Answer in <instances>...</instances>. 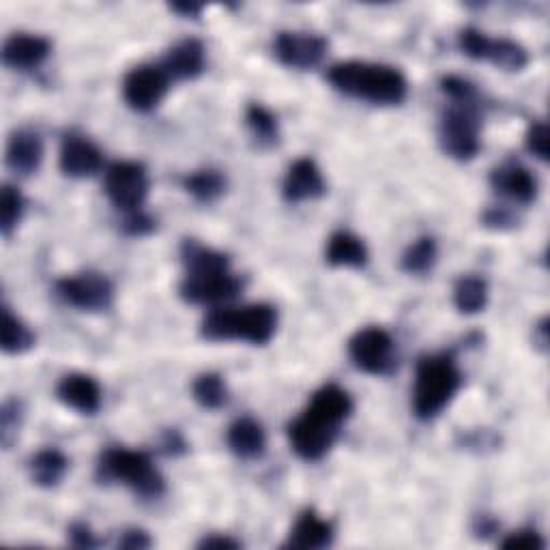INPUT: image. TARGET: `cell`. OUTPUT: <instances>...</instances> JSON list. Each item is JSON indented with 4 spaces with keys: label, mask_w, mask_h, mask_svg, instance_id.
Wrapping results in <instances>:
<instances>
[{
    "label": "cell",
    "mask_w": 550,
    "mask_h": 550,
    "mask_svg": "<svg viewBox=\"0 0 550 550\" xmlns=\"http://www.w3.org/2000/svg\"><path fill=\"white\" fill-rule=\"evenodd\" d=\"M353 415V398L338 385H325L312 396L308 409L288 424V439L299 458L316 462L334 447L340 426Z\"/></svg>",
    "instance_id": "6da1fadb"
},
{
    "label": "cell",
    "mask_w": 550,
    "mask_h": 550,
    "mask_svg": "<svg viewBox=\"0 0 550 550\" xmlns=\"http://www.w3.org/2000/svg\"><path fill=\"white\" fill-rule=\"evenodd\" d=\"M327 80L336 91L370 101L374 106H398L409 93L407 78L389 65L338 63L327 71Z\"/></svg>",
    "instance_id": "7a4b0ae2"
},
{
    "label": "cell",
    "mask_w": 550,
    "mask_h": 550,
    "mask_svg": "<svg viewBox=\"0 0 550 550\" xmlns=\"http://www.w3.org/2000/svg\"><path fill=\"white\" fill-rule=\"evenodd\" d=\"M462 385V374L454 355H424L415 366L413 413L422 422L439 417L456 398Z\"/></svg>",
    "instance_id": "3957f363"
},
{
    "label": "cell",
    "mask_w": 550,
    "mask_h": 550,
    "mask_svg": "<svg viewBox=\"0 0 550 550\" xmlns=\"http://www.w3.org/2000/svg\"><path fill=\"white\" fill-rule=\"evenodd\" d=\"M278 327V312L269 303H254L245 308H215L205 316L200 334L211 342H248L265 346Z\"/></svg>",
    "instance_id": "277c9868"
},
{
    "label": "cell",
    "mask_w": 550,
    "mask_h": 550,
    "mask_svg": "<svg viewBox=\"0 0 550 550\" xmlns=\"http://www.w3.org/2000/svg\"><path fill=\"white\" fill-rule=\"evenodd\" d=\"M97 475L101 482H117L127 486L140 499H159L166 492V480L153 465L147 452L110 447L99 458Z\"/></svg>",
    "instance_id": "5b68a950"
},
{
    "label": "cell",
    "mask_w": 550,
    "mask_h": 550,
    "mask_svg": "<svg viewBox=\"0 0 550 550\" xmlns=\"http://www.w3.org/2000/svg\"><path fill=\"white\" fill-rule=\"evenodd\" d=\"M480 129L482 119L477 101H471V104H452L450 110H445L439 127L443 151L458 159V162H471L482 149Z\"/></svg>",
    "instance_id": "8992f818"
},
{
    "label": "cell",
    "mask_w": 550,
    "mask_h": 550,
    "mask_svg": "<svg viewBox=\"0 0 550 550\" xmlns=\"http://www.w3.org/2000/svg\"><path fill=\"white\" fill-rule=\"evenodd\" d=\"M353 364L372 376H389L398 368L396 342L381 327L359 329L349 342Z\"/></svg>",
    "instance_id": "52a82bcc"
},
{
    "label": "cell",
    "mask_w": 550,
    "mask_h": 550,
    "mask_svg": "<svg viewBox=\"0 0 550 550\" xmlns=\"http://www.w3.org/2000/svg\"><path fill=\"white\" fill-rule=\"evenodd\" d=\"M104 192L117 209L125 213L140 211L149 196L147 168L138 162H114L104 177Z\"/></svg>",
    "instance_id": "ba28073f"
},
{
    "label": "cell",
    "mask_w": 550,
    "mask_h": 550,
    "mask_svg": "<svg viewBox=\"0 0 550 550\" xmlns=\"http://www.w3.org/2000/svg\"><path fill=\"white\" fill-rule=\"evenodd\" d=\"M59 297L82 312H104L114 301V286L106 275L84 271L56 282Z\"/></svg>",
    "instance_id": "9c48e42d"
},
{
    "label": "cell",
    "mask_w": 550,
    "mask_h": 550,
    "mask_svg": "<svg viewBox=\"0 0 550 550\" xmlns=\"http://www.w3.org/2000/svg\"><path fill=\"white\" fill-rule=\"evenodd\" d=\"M243 288V282L230 269L222 271H198L185 273L181 282V297L196 306H217L235 299Z\"/></svg>",
    "instance_id": "30bf717a"
},
{
    "label": "cell",
    "mask_w": 550,
    "mask_h": 550,
    "mask_svg": "<svg viewBox=\"0 0 550 550\" xmlns=\"http://www.w3.org/2000/svg\"><path fill=\"white\" fill-rule=\"evenodd\" d=\"M170 89V78L157 65L134 67L123 80V97L136 112L155 110Z\"/></svg>",
    "instance_id": "8fae6325"
},
{
    "label": "cell",
    "mask_w": 550,
    "mask_h": 550,
    "mask_svg": "<svg viewBox=\"0 0 550 550\" xmlns=\"http://www.w3.org/2000/svg\"><path fill=\"white\" fill-rule=\"evenodd\" d=\"M329 43L312 33H297V31H284L275 37L273 50L278 61L291 69L308 71L323 63L327 56Z\"/></svg>",
    "instance_id": "7c38bea8"
},
{
    "label": "cell",
    "mask_w": 550,
    "mask_h": 550,
    "mask_svg": "<svg viewBox=\"0 0 550 550\" xmlns=\"http://www.w3.org/2000/svg\"><path fill=\"white\" fill-rule=\"evenodd\" d=\"M59 164L63 175L71 179H86L97 175L104 159H101V151L89 138L80 134H67L61 144Z\"/></svg>",
    "instance_id": "4fadbf2b"
},
{
    "label": "cell",
    "mask_w": 550,
    "mask_h": 550,
    "mask_svg": "<svg viewBox=\"0 0 550 550\" xmlns=\"http://www.w3.org/2000/svg\"><path fill=\"white\" fill-rule=\"evenodd\" d=\"M325 192H327V185L323 179V172L312 162V159L301 157L291 164V168H288L282 183V194L288 202L297 205V202L316 200L325 196Z\"/></svg>",
    "instance_id": "5bb4252c"
},
{
    "label": "cell",
    "mask_w": 550,
    "mask_h": 550,
    "mask_svg": "<svg viewBox=\"0 0 550 550\" xmlns=\"http://www.w3.org/2000/svg\"><path fill=\"white\" fill-rule=\"evenodd\" d=\"M52 43L46 37L16 33L11 35L3 46V63L18 71H31L48 61Z\"/></svg>",
    "instance_id": "9a60e30c"
},
{
    "label": "cell",
    "mask_w": 550,
    "mask_h": 550,
    "mask_svg": "<svg viewBox=\"0 0 550 550\" xmlns=\"http://www.w3.org/2000/svg\"><path fill=\"white\" fill-rule=\"evenodd\" d=\"M159 67L170 80H196L207 67L205 46L198 39H183L166 52Z\"/></svg>",
    "instance_id": "2e32d148"
},
{
    "label": "cell",
    "mask_w": 550,
    "mask_h": 550,
    "mask_svg": "<svg viewBox=\"0 0 550 550\" xmlns=\"http://www.w3.org/2000/svg\"><path fill=\"white\" fill-rule=\"evenodd\" d=\"M56 396L67 409L80 415H95L101 407V387L89 374H67L56 387Z\"/></svg>",
    "instance_id": "e0dca14e"
},
{
    "label": "cell",
    "mask_w": 550,
    "mask_h": 550,
    "mask_svg": "<svg viewBox=\"0 0 550 550\" xmlns=\"http://www.w3.org/2000/svg\"><path fill=\"white\" fill-rule=\"evenodd\" d=\"M490 185L497 194L516 202V205H531L538 196V181L520 164H505L492 170Z\"/></svg>",
    "instance_id": "ac0fdd59"
},
{
    "label": "cell",
    "mask_w": 550,
    "mask_h": 550,
    "mask_svg": "<svg viewBox=\"0 0 550 550\" xmlns=\"http://www.w3.org/2000/svg\"><path fill=\"white\" fill-rule=\"evenodd\" d=\"M7 166L22 177H31L43 162V142L31 129H18L7 142Z\"/></svg>",
    "instance_id": "d6986e66"
},
{
    "label": "cell",
    "mask_w": 550,
    "mask_h": 550,
    "mask_svg": "<svg viewBox=\"0 0 550 550\" xmlns=\"http://www.w3.org/2000/svg\"><path fill=\"white\" fill-rule=\"evenodd\" d=\"M226 441L230 452L241 460H256L267 450V434L252 417H239L237 422L230 424Z\"/></svg>",
    "instance_id": "ffe728a7"
},
{
    "label": "cell",
    "mask_w": 550,
    "mask_h": 550,
    "mask_svg": "<svg viewBox=\"0 0 550 550\" xmlns=\"http://www.w3.org/2000/svg\"><path fill=\"white\" fill-rule=\"evenodd\" d=\"M334 527L327 520H323L314 510H306L293 525L291 533H288L286 546L288 548H301V550H318L327 548L334 542Z\"/></svg>",
    "instance_id": "44dd1931"
},
{
    "label": "cell",
    "mask_w": 550,
    "mask_h": 550,
    "mask_svg": "<svg viewBox=\"0 0 550 550\" xmlns=\"http://www.w3.org/2000/svg\"><path fill=\"white\" fill-rule=\"evenodd\" d=\"M327 263L331 267H349V269H361L368 263V248L353 233H336L329 237L327 243Z\"/></svg>",
    "instance_id": "7402d4cb"
},
{
    "label": "cell",
    "mask_w": 550,
    "mask_h": 550,
    "mask_svg": "<svg viewBox=\"0 0 550 550\" xmlns=\"http://www.w3.org/2000/svg\"><path fill=\"white\" fill-rule=\"evenodd\" d=\"M69 469V458L61 452L48 447V450L37 452L31 462H28V471H31V480L41 488H54L63 482Z\"/></svg>",
    "instance_id": "603a6c76"
},
{
    "label": "cell",
    "mask_w": 550,
    "mask_h": 550,
    "mask_svg": "<svg viewBox=\"0 0 550 550\" xmlns=\"http://www.w3.org/2000/svg\"><path fill=\"white\" fill-rule=\"evenodd\" d=\"M488 303V284L477 275H465L456 282L454 306L460 314H480Z\"/></svg>",
    "instance_id": "cb8c5ba5"
},
{
    "label": "cell",
    "mask_w": 550,
    "mask_h": 550,
    "mask_svg": "<svg viewBox=\"0 0 550 550\" xmlns=\"http://www.w3.org/2000/svg\"><path fill=\"white\" fill-rule=\"evenodd\" d=\"M185 273H198V271H222L230 269V258L222 252L205 248L196 241L187 239L181 248Z\"/></svg>",
    "instance_id": "d4e9b609"
},
{
    "label": "cell",
    "mask_w": 550,
    "mask_h": 550,
    "mask_svg": "<svg viewBox=\"0 0 550 550\" xmlns=\"http://www.w3.org/2000/svg\"><path fill=\"white\" fill-rule=\"evenodd\" d=\"M484 61H490L505 71H523L529 63V54L512 39H490Z\"/></svg>",
    "instance_id": "484cf974"
},
{
    "label": "cell",
    "mask_w": 550,
    "mask_h": 550,
    "mask_svg": "<svg viewBox=\"0 0 550 550\" xmlns=\"http://www.w3.org/2000/svg\"><path fill=\"white\" fill-rule=\"evenodd\" d=\"M187 194H192L198 202H215L226 192V179L220 170H198L194 175L183 179Z\"/></svg>",
    "instance_id": "4316f807"
},
{
    "label": "cell",
    "mask_w": 550,
    "mask_h": 550,
    "mask_svg": "<svg viewBox=\"0 0 550 550\" xmlns=\"http://www.w3.org/2000/svg\"><path fill=\"white\" fill-rule=\"evenodd\" d=\"M192 394H194V400L200 404V407L209 409V411H217V409L226 407L228 398H230L224 379L215 372L200 374L198 379L194 381V385H192Z\"/></svg>",
    "instance_id": "83f0119b"
},
{
    "label": "cell",
    "mask_w": 550,
    "mask_h": 550,
    "mask_svg": "<svg viewBox=\"0 0 550 550\" xmlns=\"http://www.w3.org/2000/svg\"><path fill=\"white\" fill-rule=\"evenodd\" d=\"M439 260V245L437 239L422 237L417 239L411 248L402 256V271L409 275H426L434 269Z\"/></svg>",
    "instance_id": "f1b7e54d"
},
{
    "label": "cell",
    "mask_w": 550,
    "mask_h": 550,
    "mask_svg": "<svg viewBox=\"0 0 550 550\" xmlns=\"http://www.w3.org/2000/svg\"><path fill=\"white\" fill-rule=\"evenodd\" d=\"M35 346V334L7 306L3 308V351L22 355Z\"/></svg>",
    "instance_id": "f546056e"
},
{
    "label": "cell",
    "mask_w": 550,
    "mask_h": 550,
    "mask_svg": "<svg viewBox=\"0 0 550 550\" xmlns=\"http://www.w3.org/2000/svg\"><path fill=\"white\" fill-rule=\"evenodd\" d=\"M245 123H248L254 140L260 147H273L280 138L278 119L273 117V112L260 104H252L245 112Z\"/></svg>",
    "instance_id": "4dcf8cb0"
},
{
    "label": "cell",
    "mask_w": 550,
    "mask_h": 550,
    "mask_svg": "<svg viewBox=\"0 0 550 550\" xmlns=\"http://www.w3.org/2000/svg\"><path fill=\"white\" fill-rule=\"evenodd\" d=\"M24 213V198L18 187L3 185L0 190V233L5 239L11 237L13 230L18 228Z\"/></svg>",
    "instance_id": "1f68e13d"
},
{
    "label": "cell",
    "mask_w": 550,
    "mask_h": 550,
    "mask_svg": "<svg viewBox=\"0 0 550 550\" xmlns=\"http://www.w3.org/2000/svg\"><path fill=\"white\" fill-rule=\"evenodd\" d=\"M22 402L11 398L0 409V437H3V445L9 447L11 441L18 437V428L22 424Z\"/></svg>",
    "instance_id": "d6a6232c"
},
{
    "label": "cell",
    "mask_w": 550,
    "mask_h": 550,
    "mask_svg": "<svg viewBox=\"0 0 550 550\" xmlns=\"http://www.w3.org/2000/svg\"><path fill=\"white\" fill-rule=\"evenodd\" d=\"M458 43H460V50L465 52L469 59L484 61L490 37H486L482 31H477V28H465L458 37Z\"/></svg>",
    "instance_id": "836d02e7"
},
{
    "label": "cell",
    "mask_w": 550,
    "mask_h": 550,
    "mask_svg": "<svg viewBox=\"0 0 550 550\" xmlns=\"http://www.w3.org/2000/svg\"><path fill=\"white\" fill-rule=\"evenodd\" d=\"M441 89L454 101V104H471V101H477L475 86L465 78L447 76L441 80Z\"/></svg>",
    "instance_id": "e575fe53"
},
{
    "label": "cell",
    "mask_w": 550,
    "mask_h": 550,
    "mask_svg": "<svg viewBox=\"0 0 550 550\" xmlns=\"http://www.w3.org/2000/svg\"><path fill=\"white\" fill-rule=\"evenodd\" d=\"M544 546H546L544 538L535 529L514 531L501 542V548H516V550H542Z\"/></svg>",
    "instance_id": "d590c367"
},
{
    "label": "cell",
    "mask_w": 550,
    "mask_h": 550,
    "mask_svg": "<svg viewBox=\"0 0 550 550\" xmlns=\"http://www.w3.org/2000/svg\"><path fill=\"white\" fill-rule=\"evenodd\" d=\"M525 144H527V151L533 157H538L540 162H546L548 159V127H546V123H533L527 132Z\"/></svg>",
    "instance_id": "8d00e7d4"
},
{
    "label": "cell",
    "mask_w": 550,
    "mask_h": 550,
    "mask_svg": "<svg viewBox=\"0 0 550 550\" xmlns=\"http://www.w3.org/2000/svg\"><path fill=\"white\" fill-rule=\"evenodd\" d=\"M123 230L129 237H147L155 230V220L149 213H144L140 209V211H134L127 215V220L123 222Z\"/></svg>",
    "instance_id": "74e56055"
},
{
    "label": "cell",
    "mask_w": 550,
    "mask_h": 550,
    "mask_svg": "<svg viewBox=\"0 0 550 550\" xmlns=\"http://www.w3.org/2000/svg\"><path fill=\"white\" fill-rule=\"evenodd\" d=\"M67 540L71 546L76 548H97L99 540L93 533V529L86 523H74L67 529Z\"/></svg>",
    "instance_id": "f35d334b"
},
{
    "label": "cell",
    "mask_w": 550,
    "mask_h": 550,
    "mask_svg": "<svg viewBox=\"0 0 550 550\" xmlns=\"http://www.w3.org/2000/svg\"><path fill=\"white\" fill-rule=\"evenodd\" d=\"M151 546H153L151 535L142 529H127L119 538V548H125V550H142Z\"/></svg>",
    "instance_id": "ab89813d"
},
{
    "label": "cell",
    "mask_w": 550,
    "mask_h": 550,
    "mask_svg": "<svg viewBox=\"0 0 550 550\" xmlns=\"http://www.w3.org/2000/svg\"><path fill=\"white\" fill-rule=\"evenodd\" d=\"M162 450H164V454H168V456H181V454H185V452H187V443H185V439L181 437V432H177V430H168V432L164 434V439H162Z\"/></svg>",
    "instance_id": "60d3db41"
},
{
    "label": "cell",
    "mask_w": 550,
    "mask_h": 550,
    "mask_svg": "<svg viewBox=\"0 0 550 550\" xmlns=\"http://www.w3.org/2000/svg\"><path fill=\"white\" fill-rule=\"evenodd\" d=\"M200 548H211V550H235L241 548V542L228 538V535H209V538L198 544Z\"/></svg>",
    "instance_id": "b9f144b4"
},
{
    "label": "cell",
    "mask_w": 550,
    "mask_h": 550,
    "mask_svg": "<svg viewBox=\"0 0 550 550\" xmlns=\"http://www.w3.org/2000/svg\"><path fill=\"white\" fill-rule=\"evenodd\" d=\"M484 224L488 228H495V230H501L505 228V224H512V217L508 211H499V209H490L486 215H484Z\"/></svg>",
    "instance_id": "7bdbcfd3"
},
{
    "label": "cell",
    "mask_w": 550,
    "mask_h": 550,
    "mask_svg": "<svg viewBox=\"0 0 550 550\" xmlns=\"http://www.w3.org/2000/svg\"><path fill=\"white\" fill-rule=\"evenodd\" d=\"M170 9L175 13H179V16H183V18H194L196 20V18H200V13L205 7L198 5V3H175V5H170Z\"/></svg>",
    "instance_id": "ee69618b"
},
{
    "label": "cell",
    "mask_w": 550,
    "mask_h": 550,
    "mask_svg": "<svg viewBox=\"0 0 550 550\" xmlns=\"http://www.w3.org/2000/svg\"><path fill=\"white\" fill-rule=\"evenodd\" d=\"M535 340L546 351L548 349V321H542L538 327H535Z\"/></svg>",
    "instance_id": "f6af8a7d"
}]
</instances>
